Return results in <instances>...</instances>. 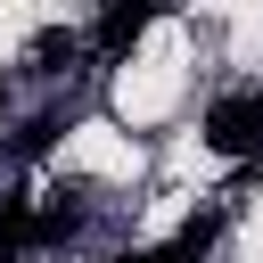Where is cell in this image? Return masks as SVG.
<instances>
[{"label": "cell", "instance_id": "obj_1", "mask_svg": "<svg viewBox=\"0 0 263 263\" xmlns=\"http://www.w3.org/2000/svg\"><path fill=\"white\" fill-rule=\"evenodd\" d=\"M205 148H214V156H238V164L263 156V82L222 90V99L205 107Z\"/></svg>", "mask_w": 263, "mask_h": 263}, {"label": "cell", "instance_id": "obj_2", "mask_svg": "<svg viewBox=\"0 0 263 263\" xmlns=\"http://www.w3.org/2000/svg\"><path fill=\"white\" fill-rule=\"evenodd\" d=\"M148 25H156V0H115V8L99 16V49H107V58H123Z\"/></svg>", "mask_w": 263, "mask_h": 263}, {"label": "cell", "instance_id": "obj_3", "mask_svg": "<svg viewBox=\"0 0 263 263\" xmlns=\"http://www.w3.org/2000/svg\"><path fill=\"white\" fill-rule=\"evenodd\" d=\"M74 230H82V205H74V197H49V205L33 214V230H25V238H41V247H58V238H74Z\"/></svg>", "mask_w": 263, "mask_h": 263}, {"label": "cell", "instance_id": "obj_4", "mask_svg": "<svg viewBox=\"0 0 263 263\" xmlns=\"http://www.w3.org/2000/svg\"><path fill=\"white\" fill-rule=\"evenodd\" d=\"M66 58H74V33H58V25H49V33L33 41V66H41V74H66Z\"/></svg>", "mask_w": 263, "mask_h": 263}, {"label": "cell", "instance_id": "obj_5", "mask_svg": "<svg viewBox=\"0 0 263 263\" xmlns=\"http://www.w3.org/2000/svg\"><path fill=\"white\" fill-rule=\"evenodd\" d=\"M49 140H58V115H33V123L16 132V156H49Z\"/></svg>", "mask_w": 263, "mask_h": 263}, {"label": "cell", "instance_id": "obj_6", "mask_svg": "<svg viewBox=\"0 0 263 263\" xmlns=\"http://www.w3.org/2000/svg\"><path fill=\"white\" fill-rule=\"evenodd\" d=\"M115 263H197L189 247H140V255H115Z\"/></svg>", "mask_w": 263, "mask_h": 263}, {"label": "cell", "instance_id": "obj_7", "mask_svg": "<svg viewBox=\"0 0 263 263\" xmlns=\"http://www.w3.org/2000/svg\"><path fill=\"white\" fill-rule=\"evenodd\" d=\"M0 115H8V74H0Z\"/></svg>", "mask_w": 263, "mask_h": 263}, {"label": "cell", "instance_id": "obj_8", "mask_svg": "<svg viewBox=\"0 0 263 263\" xmlns=\"http://www.w3.org/2000/svg\"><path fill=\"white\" fill-rule=\"evenodd\" d=\"M0 263H8V255H0Z\"/></svg>", "mask_w": 263, "mask_h": 263}]
</instances>
